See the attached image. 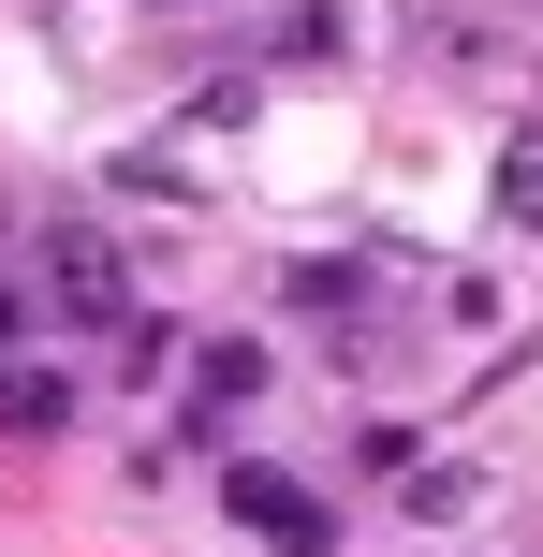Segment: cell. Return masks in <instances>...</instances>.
<instances>
[{
	"mask_svg": "<svg viewBox=\"0 0 543 557\" xmlns=\"http://www.w3.org/2000/svg\"><path fill=\"white\" fill-rule=\"evenodd\" d=\"M221 499H235V529H250V543H280V557H338V513H323L294 470H221Z\"/></svg>",
	"mask_w": 543,
	"mask_h": 557,
	"instance_id": "cell-2",
	"label": "cell"
},
{
	"mask_svg": "<svg viewBox=\"0 0 543 557\" xmlns=\"http://www.w3.org/2000/svg\"><path fill=\"white\" fill-rule=\"evenodd\" d=\"M15 323H29V294H15V278H0V352H15Z\"/></svg>",
	"mask_w": 543,
	"mask_h": 557,
	"instance_id": "cell-9",
	"label": "cell"
},
{
	"mask_svg": "<svg viewBox=\"0 0 543 557\" xmlns=\"http://www.w3.org/2000/svg\"><path fill=\"white\" fill-rule=\"evenodd\" d=\"M280 294H294V308H309V323H353V294H368V264H294V278H280Z\"/></svg>",
	"mask_w": 543,
	"mask_h": 557,
	"instance_id": "cell-6",
	"label": "cell"
},
{
	"mask_svg": "<svg viewBox=\"0 0 543 557\" xmlns=\"http://www.w3.org/2000/svg\"><path fill=\"white\" fill-rule=\"evenodd\" d=\"M250 396H264V337H206L192 352V425H235Z\"/></svg>",
	"mask_w": 543,
	"mask_h": 557,
	"instance_id": "cell-3",
	"label": "cell"
},
{
	"mask_svg": "<svg viewBox=\"0 0 543 557\" xmlns=\"http://www.w3.org/2000/svg\"><path fill=\"white\" fill-rule=\"evenodd\" d=\"M45 308L59 323H133V264L103 221H45Z\"/></svg>",
	"mask_w": 543,
	"mask_h": 557,
	"instance_id": "cell-1",
	"label": "cell"
},
{
	"mask_svg": "<svg viewBox=\"0 0 543 557\" xmlns=\"http://www.w3.org/2000/svg\"><path fill=\"white\" fill-rule=\"evenodd\" d=\"M264 59H294V74H338V59H353V15H338V0H280V45H264Z\"/></svg>",
	"mask_w": 543,
	"mask_h": 557,
	"instance_id": "cell-5",
	"label": "cell"
},
{
	"mask_svg": "<svg viewBox=\"0 0 543 557\" xmlns=\"http://www.w3.org/2000/svg\"><path fill=\"white\" fill-rule=\"evenodd\" d=\"M470 499H485V484H470V470H411V513H427V529H456Z\"/></svg>",
	"mask_w": 543,
	"mask_h": 557,
	"instance_id": "cell-8",
	"label": "cell"
},
{
	"mask_svg": "<svg viewBox=\"0 0 543 557\" xmlns=\"http://www.w3.org/2000/svg\"><path fill=\"white\" fill-rule=\"evenodd\" d=\"M162 15H206V0H162Z\"/></svg>",
	"mask_w": 543,
	"mask_h": 557,
	"instance_id": "cell-10",
	"label": "cell"
},
{
	"mask_svg": "<svg viewBox=\"0 0 543 557\" xmlns=\"http://www.w3.org/2000/svg\"><path fill=\"white\" fill-rule=\"evenodd\" d=\"M499 206H515V221H543V133L499 147Z\"/></svg>",
	"mask_w": 543,
	"mask_h": 557,
	"instance_id": "cell-7",
	"label": "cell"
},
{
	"mask_svg": "<svg viewBox=\"0 0 543 557\" xmlns=\"http://www.w3.org/2000/svg\"><path fill=\"white\" fill-rule=\"evenodd\" d=\"M59 425H74V382H59V367H15V352H0V441H59Z\"/></svg>",
	"mask_w": 543,
	"mask_h": 557,
	"instance_id": "cell-4",
	"label": "cell"
}]
</instances>
